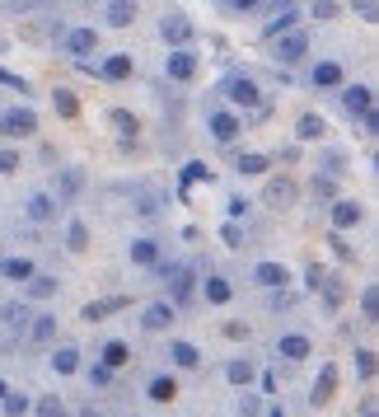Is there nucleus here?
Segmentation results:
<instances>
[{
	"mask_svg": "<svg viewBox=\"0 0 379 417\" xmlns=\"http://www.w3.org/2000/svg\"><path fill=\"white\" fill-rule=\"evenodd\" d=\"M33 127H38V118H33L29 108H10V113H0V132H5V136H29Z\"/></svg>",
	"mask_w": 379,
	"mask_h": 417,
	"instance_id": "obj_1",
	"label": "nucleus"
},
{
	"mask_svg": "<svg viewBox=\"0 0 379 417\" xmlns=\"http://www.w3.org/2000/svg\"><path fill=\"white\" fill-rule=\"evenodd\" d=\"M159 29H164L169 47H178V52H183V47H188V38H192V24H188V15H164V24H159Z\"/></svg>",
	"mask_w": 379,
	"mask_h": 417,
	"instance_id": "obj_2",
	"label": "nucleus"
},
{
	"mask_svg": "<svg viewBox=\"0 0 379 417\" xmlns=\"http://www.w3.org/2000/svg\"><path fill=\"white\" fill-rule=\"evenodd\" d=\"M159 277H164V281H174V300H178V305L188 300L192 277H188V267H183V263H159Z\"/></svg>",
	"mask_w": 379,
	"mask_h": 417,
	"instance_id": "obj_3",
	"label": "nucleus"
},
{
	"mask_svg": "<svg viewBox=\"0 0 379 417\" xmlns=\"http://www.w3.org/2000/svg\"><path fill=\"white\" fill-rule=\"evenodd\" d=\"M174 314H178V309H169V305H164V300H159V305H145L141 324L150 328V333H159V328H169V324H174Z\"/></svg>",
	"mask_w": 379,
	"mask_h": 417,
	"instance_id": "obj_4",
	"label": "nucleus"
},
{
	"mask_svg": "<svg viewBox=\"0 0 379 417\" xmlns=\"http://www.w3.org/2000/svg\"><path fill=\"white\" fill-rule=\"evenodd\" d=\"M169 76H174V80H192V76H197V57H192L188 47H183V52H169Z\"/></svg>",
	"mask_w": 379,
	"mask_h": 417,
	"instance_id": "obj_5",
	"label": "nucleus"
},
{
	"mask_svg": "<svg viewBox=\"0 0 379 417\" xmlns=\"http://www.w3.org/2000/svg\"><path fill=\"white\" fill-rule=\"evenodd\" d=\"M66 47H70L75 57H89V52L98 47V33L94 29H75V33H66Z\"/></svg>",
	"mask_w": 379,
	"mask_h": 417,
	"instance_id": "obj_6",
	"label": "nucleus"
},
{
	"mask_svg": "<svg viewBox=\"0 0 379 417\" xmlns=\"http://www.w3.org/2000/svg\"><path fill=\"white\" fill-rule=\"evenodd\" d=\"M304 47H309V43H304L300 33H290V38H281V43L272 47V52H276V62H300V57H304Z\"/></svg>",
	"mask_w": 379,
	"mask_h": 417,
	"instance_id": "obj_7",
	"label": "nucleus"
},
{
	"mask_svg": "<svg viewBox=\"0 0 379 417\" xmlns=\"http://www.w3.org/2000/svg\"><path fill=\"white\" fill-rule=\"evenodd\" d=\"M314 85L318 90H337V85H342V66L337 62H318L314 66Z\"/></svg>",
	"mask_w": 379,
	"mask_h": 417,
	"instance_id": "obj_8",
	"label": "nucleus"
},
{
	"mask_svg": "<svg viewBox=\"0 0 379 417\" xmlns=\"http://www.w3.org/2000/svg\"><path fill=\"white\" fill-rule=\"evenodd\" d=\"M131 263L159 267V244H155V239H136V244H131Z\"/></svg>",
	"mask_w": 379,
	"mask_h": 417,
	"instance_id": "obj_9",
	"label": "nucleus"
},
{
	"mask_svg": "<svg viewBox=\"0 0 379 417\" xmlns=\"http://www.w3.org/2000/svg\"><path fill=\"white\" fill-rule=\"evenodd\" d=\"M276 347H281V356H290V361H304V356H309V338H304V333H285Z\"/></svg>",
	"mask_w": 379,
	"mask_h": 417,
	"instance_id": "obj_10",
	"label": "nucleus"
},
{
	"mask_svg": "<svg viewBox=\"0 0 379 417\" xmlns=\"http://www.w3.org/2000/svg\"><path fill=\"white\" fill-rule=\"evenodd\" d=\"M332 225H337V230L361 225V206H356V202H337V206H332Z\"/></svg>",
	"mask_w": 379,
	"mask_h": 417,
	"instance_id": "obj_11",
	"label": "nucleus"
},
{
	"mask_svg": "<svg viewBox=\"0 0 379 417\" xmlns=\"http://www.w3.org/2000/svg\"><path fill=\"white\" fill-rule=\"evenodd\" d=\"M211 132H216V141H235L239 136V118L235 113H216V118H211Z\"/></svg>",
	"mask_w": 379,
	"mask_h": 417,
	"instance_id": "obj_12",
	"label": "nucleus"
},
{
	"mask_svg": "<svg viewBox=\"0 0 379 417\" xmlns=\"http://www.w3.org/2000/svg\"><path fill=\"white\" fill-rule=\"evenodd\" d=\"M258 281L262 286H285L290 272H285V263H258Z\"/></svg>",
	"mask_w": 379,
	"mask_h": 417,
	"instance_id": "obj_13",
	"label": "nucleus"
},
{
	"mask_svg": "<svg viewBox=\"0 0 379 417\" xmlns=\"http://www.w3.org/2000/svg\"><path fill=\"white\" fill-rule=\"evenodd\" d=\"M332 380H337V366H323V371H318V385H314V394H309V399H314V408H318V403H328V399H332Z\"/></svg>",
	"mask_w": 379,
	"mask_h": 417,
	"instance_id": "obj_14",
	"label": "nucleus"
},
{
	"mask_svg": "<svg viewBox=\"0 0 379 417\" xmlns=\"http://www.w3.org/2000/svg\"><path fill=\"white\" fill-rule=\"evenodd\" d=\"M230 99L244 104V108H253V104H258V85H253V80H230Z\"/></svg>",
	"mask_w": 379,
	"mask_h": 417,
	"instance_id": "obj_15",
	"label": "nucleus"
},
{
	"mask_svg": "<svg viewBox=\"0 0 379 417\" xmlns=\"http://www.w3.org/2000/svg\"><path fill=\"white\" fill-rule=\"evenodd\" d=\"M174 394H178V380H174V375H155V380H150V399H155V403H169Z\"/></svg>",
	"mask_w": 379,
	"mask_h": 417,
	"instance_id": "obj_16",
	"label": "nucleus"
},
{
	"mask_svg": "<svg viewBox=\"0 0 379 417\" xmlns=\"http://www.w3.org/2000/svg\"><path fill=\"white\" fill-rule=\"evenodd\" d=\"M0 272H5L10 281H29L33 272H38V267H33L29 258H5V263H0Z\"/></svg>",
	"mask_w": 379,
	"mask_h": 417,
	"instance_id": "obj_17",
	"label": "nucleus"
},
{
	"mask_svg": "<svg viewBox=\"0 0 379 417\" xmlns=\"http://www.w3.org/2000/svg\"><path fill=\"white\" fill-rule=\"evenodd\" d=\"M347 108L361 113V118H365V113H375V108H370V90H365V85H351V90H347Z\"/></svg>",
	"mask_w": 379,
	"mask_h": 417,
	"instance_id": "obj_18",
	"label": "nucleus"
},
{
	"mask_svg": "<svg viewBox=\"0 0 379 417\" xmlns=\"http://www.w3.org/2000/svg\"><path fill=\"white\" fill-rule=\"evenodd\" d=\"M117 309H122V300H89V305H84V319L94 324V319H108V314H117Z\"/></svg>",
	"mask_w": 379,
	"mask_h": 417,
	"instance_id": "obj_19",
	"label": "nucleus"
},
{
	"mask_svg": "<svg viewBox=\"0 0 379 417\" xmlns=\"http://www.w3.org/2000/svg\"><path fill=\"white\" fill-rule=\"evenodd\" d=\"M52 211H57V202H52L47 192H33V197H29V216L33 220H47Z\"/></svg>",
	"mask_w": 379,
	"mask_h": 417,
	"instance_id": "obj_20",
	"label": "nucleus"
},
{
	"mask_svg": "<svg viewBox=\"0 0 379 417\" xmlns=\"http://www.w3.org/2000/svg\"><path fill=\"white\" fill-rule=\"evenodd\" d=\"M103 76H108V80H126V76H131V57H122V52L108 57V62H103Z\"/></svg>",
	"mask_w": 379,
	"mask_h": 417,
	"instance_id": "obj_21",
	"label": "nucleus"
},
{
	"mask_svg": "<svg viewBox=\"0 0 379 417\" xmlns=\"http://www.w3.org/2000/svg\"><path fill=\"white\" fill-rule=\"evenodd\" d=\"M131 19H136V5H126V0H112L108 5V24L122 29V24H131Z\"/></svg>",
	"mask_w": 379,
	"mask_h": 417,
	"instance_id": "obj_22",
	"label": "nucleus"
},
{
	"mask_svg": "<svg viewBox=\"0 0 379 417\" xmlns=\"http://www.w3.org/2000/svg\"><path fill=\"white\" fill-rule=\"evenodd\" d=\"M206 300H211V305H225V300H230V281L225 277H206Z\"/></svg>",
	"mask_w": 379,
	"mask_h": 417,
	"instance_id": "obj_23",
	"label": "nucleus"
},
{
	"mask_svg": "<svg viewBox=\"0 0 379 417\" xmlns=\"http://www.w3.org/2000/svg\"><path fill=\"white\" fill-rule=\"evenodd\" d=\"M295 19H300V10H290V5H285V10H281L276 19H267V38H276V33H285L290 24H295Z\"/></svg>",
	"mask_w": 379,
	"mask_h": 417,
	"instance_id": "obj_24",
	"label": "nucleus"
},
{
	"mask_svg": "<svg viewBox=\"0 0 379 417\" xmlns=\"http://www.w3.org/2000/svg\"><path fill=\"white\" fill-rule=\"evenodd\" d=\"M290 197H295V188L285 183V178H276V183L267 188V202H272V206H290Z\"/></svg>",
	"mask_w": 379,
	"mask_h": 417,
	"instance_id": "obj_25",
	"label": "nucleus"
},
{
	"mask_svg": "<svg viewBox=\"0 0 379 417\" xmlns=\"http://www.w3.org/2000/svg\"><path fill=\"white\" fill-rule=\"evenodd\" d=\"M52 366H57V375H70L80 366V356H75V347H61V352L52 356Z\"/></svg>",
	"mask_w": 379,
	"mask_h": 417,
	"instance_id": "obj_26",
	"label": "nucleus"
},
{
	"mask_svg": "<svg viewBox=\"0 0 379 417\" xmlns=\"http://www.w3.org/2000/svg\"><path fill=\"white\" fill-rule=\"evenodd\" d=\"M126 356H131V352H126V342H108V347H103V366H108V371H117Z\"/></svg>",
	"mask_w": 379,
	"mask_h": 417,
	"instance_id": "obj_27",
	"label": "nucleus"
},
{
	"mask_svg": "<svg viewBox=\"0 0 379 417\" xmlns=\"http://www.w3.org/2000/svg\"><path fill=\"white\" fill-rule=\"evenodd\" d=\"M174 361H178V366H188V371H192V366L202 361V352H197L192 342H174Z\"/></svg>",
	"mask_w": 379,
	"mask_h": 417,
	"instance_id": "obj_28",
	"label": "nucleus"
},
{
	"mask_svg": "<svg viewBox=\"0 0 379 417\" xmlns=\"http://www.w3.org/2000/svg\"><path fill=\"white\" fill-rule=\"evenodd\" d=\"M52 291H57V277H29V295H33V300H47Z\"/></svg>",
	"mask_w": 379,
	"mask_h": 417,
	"instance_id": "obj_29",
	"label": "nucleus"
},
{
	"mask_svg": "<svg viewBox=\"0 0 379 417\" xmlns=\"http://www.w3.org/2000/svg\"><path fill=\"white\" fill-rule=\"evenodd\" d=\"M0 319H5L10 328H24V324H29V305H5V309H0Z\"/></svg>",
	"mask_w": 379,
	"mask_h": 417,
	"instance_id": "obj_30",
	"label": "nucleus"
},
{
	"mask_svg": "<svg viewBox=\"0 0 379 417\" xmlns=\"http://www.w3.org/2000/svg\"><path fill=\"white\" fill-rule=\"evenodd\" d=\"M52 333H57V319H52V314H38V319H33V338L52 342Z\"/></svg>",
	"mask_w": 379,
	"mask_h": 417,
	"instance_id": "obj_31",
	"label": "nucleus"
},
{
	"mask_svg": "<svg viewBox=\"0 0 379 417\" xmlns=\"http://www.w3.org/2000/svg\"><path fill=\"white\" fill-rule=\"evenodd\" d=\"M239 174H267V155H239Z\"/></svg>",
	"mask_w": 379,
	"mask_h": 417,
	"instance_id": "obj_32",
	"label": "nucleus"
},
{
	"mask_svg": "<svg viewBox=\"0 0 379 417\" xmlns=\"http://www.w3.org/2000/svg\"><path fill=\"white\" fill-rule=\"evenodd\" d=\"M66 244L75 248V253H84V244H89V230H84L80 220H70V234H66Z\"/></svg>",
	"mask_w": 379,
	"mask_h": 417,
	"instance_id": "obj_33",
	"label": "nucleus"
},
{
	"mask_svg": "<svg viewBox=\"0 0 379 417\" xmlns=\"http://www.w3.org/2000/svg\"><path fill=\"white\" fill-rule=\"evenodd\" d=\"M225 375H230L235 385H248V380H253V366H248V361H230V371H225Z\"/></svg>",
	"mask_w": 379,
	"mask_h": 417,
	"instance_id": "obj_34",
	"label": "nucleus"
},
{
	"mask_svg": "<svg viewBox=\"0 0 379 417\" xmlns=\"http://www.w3.org/2000/svg\"><path fill=\"white\" fill-rule=\"evenodd\" d=\"M0 403H5V413H10V417H24V413H29V399H24V394H5Z\"/></svg>",
	"mask_w": 379,
	"mask_h": 417,
	"instance_id": "obj_35",
	"label": "nucleus"
},
{
	"mask_svg": "<svg viewBox=\"0 0 379 417\" xmlns=\"http://www.w3.org/2000/svg\"><path fill=\"white\" fill-rule=\"evenodd\" d=\"M300 136H304V141H314V136H323V122H318L314 113H309V118H300Z\"/></svg>",
	"mask_w": 379,
	"mask_h": 417,
	"instance_id": "obj_36",
	"label": "nucleus"
},
{
	"mask_svg": "<svg viewBox=\"0 0 379 417\" xmlns=\"http://www.w3.org/2000/svg\"><path fill=\"white\" fill-rule=\"evenodd\" d=\"M38 417H66V408L57 399H38Z\"/></svg>",
	"mask_w": 379,
	"mask_h": 417,
	"instance_id": "obj_37",
	"label": "nucleus"
},
{
	"mask_svg": "<svg viewBox=\"0 0 379 417\" xmlns=\"http://www.w3.org/2000/svg\"><path fill=\"white\" fill-rule=\"evenodd\" d=\"M112 122H117L122 136H136V118H131V113H112Z\"/></svg>",
	"mask_w": 379,
	"mask_h": 417,
	"instance_id": "obj_38",
	"label": "nucleus"
},
{
	"mask_svg": "<svg viewBox=\"0 0 379 417\" xmlns=\"http://www.w3.org/2000/svg\"><path fill=\"white\" fill-rule=\"evenodd\" d=\"M361 305H365V319H375V314H379V309H375V305H379V295H375V286H370V291H365V295H361Z\"/></svg>",
	"mask_w": 379,
	"mask_h": 417,
	"instance_id": "obj_39",
	"label": "nucleus"
},
{
	"mask_svg": "<svg viewBox=\"0 0 379 417\" xmlns=\"http://www.w3.org/2000/svg\"><path fill=\"white\" fill-rule=\"evenodd\" d=\"M225 244H230V248H239V244H244V234H239V225H225Z\"/></svg>",
	"mask_w": 379,
	"mask_h": 417,
	"instance_id": "obj_40",
	"label": "nucleus"
},
{
	"mask_svg": "<svg viewBox=\"0 0 379 417\" xmlns=\"http://www.w3.org/2000/svg\"><path fill=\"white\" fill-rule=\"evenodd\" d=\"M89 380H94V385H112V371H108V366H94V371H89Z\"/></svg>",
	"mask_w": 379,
	"mask_h": 417,
	"instance_id": "obj_41",
	"label": "nucleus"
},
{
	"mask_svg": "<svg viewBox=\"0 0 379 417\" xmlns=\"http://www.w3.org/2000/svg\"><path fill=\"white\" fill-rule=\"evenodd\" d=\"M15 164H19V155H15V150H0V174H10Z\"/></svg>",
	"mask_w": 379,
	"mask_h": 417,
	"instance_id": "obj_42",
	"label": "nucleus"
},
{
	"mask_svg": "<svg viewBox=\"0 0 379 417\" xmlns=\"http://www.w3.org/2000/svg\"><path fill=\"white\" fill-rule=\"evenodd\" d=\"M356 366H361V375H375V356L361 352V356H356Z\"/></svg>",
	"mask_w": 379,
	"mask_h": 417,
	"instance_id": "obj_43",
	"label": "nucleus"
},
{
	"mask_svg": "<svg viewBox=\"0 0 379 417\" xmlns=\"http://www.w3.org/2000/svg\"><path fill=\"white\" fill-rule=\"evenodd\" d=\"M197 178H211V169L206 164H188V183H197Z\"/></svg>",
	"mask_w": 379,
	"mask_h": 417,
	"instance_id": "obj_44",
	"label": "nucleus"
},
{
	"mask_svg": "<svg viewBox=\"0 0 379 417\" xmlns=\"http://www.w3.org/2000/svg\"><path fill=\"white\" fill-rule=\"evenodd\" d=\"M0 85H15V90H29V85H24V80H19V76H10L5 66H0Z\"/></svg>",
	"mask_w": 379,
	"mask_h": 417,
	"instance_id": "obj_45",
	"label": "nucleus"
},
{
	"mask_svg": "<svg viewBox=\"0 0 379 417\" xmlns=\"http://www.w3.org/2000/svg\"><path fill=\"white\" fill-rule=\"evenodd\" d=\"M5 394H10V389H5V380H0V399H5Z\"/></svg>",
	"mask_w": 379,
	"mask_h": 417,
	"instance_id": "obj_46",
	"label": "nucleus"
},
{
	"mask_svg": "<svg viewBox=\"0 0 379 417\" xmlns=\"http://www.w3.org/2000/svg\"><path fill=\"white\" fill-rule=\"evenodd\" d=\"M365 417H375V403H370V408H365Z\"/></svg>",
	"mask_w": 379,
	"mask_h": 417,
	"instance_id": "obj_47",
	"label": "nucleus"
}]
</instances>
